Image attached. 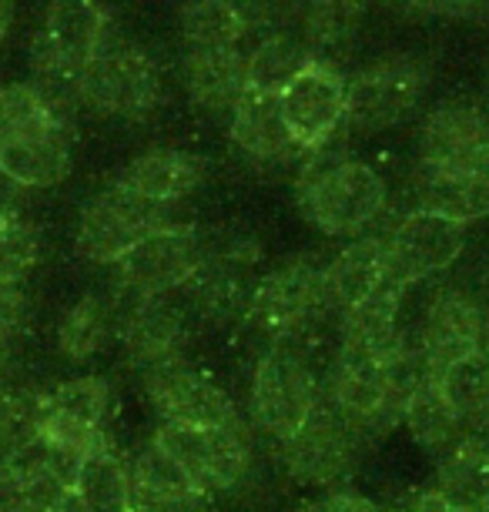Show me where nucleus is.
Wrapping results in <instances>:
<instances>
[{"instance_id":"f257e3e1","label":"nucleus","mask_w":489,"mask_h":512,"mask_svg":"<svg viewBox=\"0 0 489 512\" xmlns=\"http://www.w3.org/2000/svg\"><path fill=\"white\" fill-rule=\"evenodd\" d=\"M299 211L332 238H362L386 211L389 188L372 164L315 151L295 181Z\"/></svg>"},{"instance_id":"f03ea898","label":"nucleus","mask_w":489,"mask_h":512,"mask_svg":"<svg viewBox=\"0 0 489 512\" xmlns=\"http://www.w3.org/2000/svg\"><path fill=\"white\" fill-rule=\"evenodd\" d=\"M111 34V14L84 0H61L44 11L31 41L34 88L61 108L64 98H78L84 67L94 61Z\"/></svg>"},{"instance_id":"7ed1b4c3","label":"nucleus","mask_w":489,"mask_h":512,"mask_svg":"<svg viewBox=\"0 0 489 512\" xmlns=\"http://www.w3.org/2000/svg\"><path fill=\"white\" fill-rule=\"evenodd\" d=\"M78 101L101 118H145L161 101V71L155 57L141 44L111 31L94 61L84 67Z\"/></svg>"},{"instance_id":"20e7f679","label":"nucleus","mask_w":489,"mask_h":512,"mask_svg":"<svg viewBox=\"0 0 489 512\" xmlns=\"http://www.w3.org/2000/svg\"><path fill=\"white\" fill-rule=\"evenodd\" d=\"M322 402V385L295 345H275L258 359L248 405L255 425L278 446L299 436L305 422L322 409Z\"/></svg>"},{"instance_id":"39448f33","label":"nucleus","mask_w":489,"mask_h":512,"mask_svg":"<svg viewBox=\"0 0 489 512\" xmlns=\"http://www.w3.org/2000/svg\"><path fill=\"white\" fill-rule=\"evenodd\" d=\"M322 315H329L325 265L309 255H295L252 285L242 318L258 335L285 345L289 338H299L305 328H312Z\"/></svg>"},{"instance_id":"423d86ee","label":"nucleus","mask_w":489,"mask_h":512,"mask_svg":"<svg viewBox=\"0 0 489 512\" xmlns=\"http://www.w3.org/2000/svg\"><path fill=\"white\" fill-rule=\"evenodd\" d=\"M212 258V238L195 225H175L155 231L114 265L118 288L131 295V302L145 298H165L185 288L201 275V268Z\"/></svg>"},{"instance_id":"0eeeda50","label":"nucleus","mask_w":489,"mask_h":512,"mask_svg":"<svg viewBox=\"0 0 489 512\" xmlns=\"http://www.w3.org/2000/svg\"><path fill=\"white\" fill-rule=\"evenodd\" d=\"M155 442L178 462L181 472L195 482L208 499L238 489L252 472V439L245 422L218 425V429H188V425H161Z\"/></svg>"},{"instance_id":"6e6552de","label":"nucleus","mask_w":489,"mask_h":512,"mask_svg":"<svg viewBox=\"0 0 489 512\" xmlns=\"http://www.w3.org/2000/svg\"><path fill=\"white\" fill-rule=\"evenodd\" d=\"M165 211L168 208L151 205V201L131 195L128 188L111 185L98 191V195L84 205L74 248L94 265H118L121 258H128L148 235L175 225Z\"/></svg>"},{"instance_id":"1a4fd4ad","label":"nucleus","mask_w":489,"mask_h":512,"mask_svg":"<svg viewBox=\"0 0 489 512\" xmlns=\"http://www.w3.org/2000/svg\"><path fill=\"white\" fill-rule=\"evenodd\" d=\"M429 88L426 67L412 57H382L349 77L345 124L356 131H389L419 108Z\"/></svg>"},{"instance_id":"9d476101","label":"nucleus","mask_w":489,"mask_h":512,"mask_svg":"<svg viewBox=\"0 0 489 512\" xmlns=\"http://www.w3.org/2000/svg\"><path fill=\"white\" fill-rule=\"evenodd\" d=\"M145 395L161 425H188V429H218V425H238L232 395L218 385L212 375L188 359L161 365L141 375Z\"/></svg>"},{"instance_id":"9b49d317","label":"nucleus","mask_w":489,"mask_h":512,"mask_svg":"<svg viewBox=\"0 0 489 512\" xmlns=\"http://www.w3.org/2000/svg\"><path fill=\"white\" fill-rule=\"evenodd\" d=\"M362 446L366 439L339 412L329 409V402H322V409L305 422L299 436L282 446V462L299 486L332 492V486L352 476Z\"/></svg>"},{"instance_id":"f8f14e48","label":"nucleus","mask_w":489,"mask_h":512,"mask_svg":"<svg viewBox=\"0 0 489 512\" xmlns=\"http://www.w3.org/2000/svg\"><path fill=\"white\" fill-rule=\"evenodd\" d=\"M416 345L433 372L489 355V308L463 288H443L429 298Z\"/></svg>"},{"instance_id":"ddd939ff","label":"nucleus","mask_w":489,"mask_h":512,"mask_svg":"<svg viewBox=\"0 0 489 512\" xmlns=\"http://www.w3.org/2000/svg\"><path fill=\"white\" fill-rule=\"evenodd\" d=\"M345 91L349 81L339 67L319 57L295 74V81L278 94L295 148L315 154L332 141V134L345 124Z\"/></svg>"},{"instance_id":"4468645a","label":"nucleus","mask_w":489,"mask_h":512,"mask_svg":"<svg viewBox=\"0 0 489 512\" xmlns=\"http://www.w3.org/2000/svg\"><path fill=\"white\" fill-rule=\"evenodd\" d=\"M386 248L396 282L409 288L446 272L463 255L466 228L443 215H433V211L412 208L386 235Z\"/></svg>"},{"instance_id":"2eb2a0df","label":"nucleus","mask_w":489,"mask_h":512,"mask_svg":"<svg viewBox=\"0 0 489 512\" xmlns=\"http://www.w3.org/2000/svg\"><path fill=\"white\" fill-rule=\"evenodd\" d=\"M118 335L128 362L141 375L161 369V365L181 362L188 359V342H191L188 308L175 295L131 302L128 312L121 315Z\"/></svg>"},{"instance_id":"dca6fc26","label":"nucleus","mask_w":489,"mask_h":512,"mask_svg":"<svg viewBox=\"0 0 489 512\" xmlns=\"http://www.w3.org/2000/svg\"><path fill=\"white\" fill-rule=\"evenodd\" d=\"M392 285L399 282L389 265L386 238L362 235L352 245H345L332 262H325V305L339 318L356 312L359 305L372 302Z\"/></svg>"},{"instance_id":"f3484780","label":"nucleus","mask_w":489,"mask_h":512,"mask_svg":"<svg viewBox=\"0 0 489 512\" xmlns=\"http://www.w3.org/2000/svg\"><path fill=\"white\" fill-rule=\"evenodd\" d=\"M181 84L188 98L212 118H232L248 94V51L242 47H185Z\"/></svg>"},{"instance_id":"a211bd4d","label":"nucleus","mask_w":489,"mask_h":512,"mask_svg":"<svg viewBox=\"0 0 489 512\" xmlns=\"http://www.w3.org/2000/svg\"><path fill=\"white\" fill-rule=\"evenodd\" d=\"M128 476L131 512H208L212 506V499L198 492L195 482L155 439L128 456Z\"/></svg>"},{"instance_id":"6ab92c4d","label":"nucleus","mask_w":489,"mask_h":512,"mask_svg":"<svg viewBox=\"0 0 489 512\" xmlns=\"http://www.w3.org/2000/svg\"><path fill=\"white\" fill-rule=\"evenodd\" d=\"M208 164L205 158L181 148H151L128 161V168L121 171L118 185L128 188L131 195L151 201V205L171 208L178 201L191 198L205 185Z\"/></svg>"},{"instance_id":"aec40b11","label":"nucleus","mask_w":489,"mask_h":512,"mask_svg":"<svg viewBox=\"0 0 489 512\" xmlns=\"http://www.w3.org/2000/svg\"><path fill=\"white\" fill-rule=\"evenodd\" d=\"M489 138V111L476 101L453 98L436 104L419 124V164L456 168Z\"/></svg>"},{"instance_id":"412c9836","label":"nucleus","mask_w":489,"mask_h":512,"mask_svg":"<svg viewBox=\"0 0 489 512\" xmlns=\"http://www.w3.org/2000/svg\"><path fill=\"white\" fill-rule=\"evenodd\" d=\"M412 191H416L419 211H433L463 228L489 218V188L463 168L419 164Z\"/></svg>"},{"instance_id":"4be33fe9","label":"nucleus","mask_w":489,"mask_h":512,"mask_svg":"<svg viewBox=\"0 0 489 512\" xmlns=\"http://www.w3.org/2000/svg\"><path fill=\"white\" fill-rule=\"evenodd\" d=\"M228 134H232L235 148L255 161H285L299 151L289 124H285L278 94L248 91L228 118Z\"/></svg>"},{"instance_id":"5701e85b","label":"nucleus","mask_w":489,"mask_h":512,"mask_svg":"<svg viewBox=\"0 0 489 512\" xmlns=\"http://www.w3.org/2000/svg\"><path fill=\"white\" fill-rule=\"evenodd\" d=\"M71 168V131L67 124L37 138L0 148V175L17 188H51Z\"/></svg>"},{"instance_id":"b1692460","label":"nucleus","mask_w":489,"mask_h":512,"mask_svg":"<svg viewBox=\"0 0 489 512\" xmlns=\"http://www.w3.org/2000/svg\"><path fill=\"white\" fill-rule=\"evenodd\" d=\"M121 332V315L114 298L88 292L81 295L57 322V349L67 362H88L108 349V342Z\"/></svg>"},{"instance_id":"393cba45","label":"nucleus","mask_w":489,"mask_h":512,"mask_svg":"<svg viewBox=\"0 0 489 512\" xmlns=\"http://www.w3.org/2000/svg\"><path fill=\"white\" fill-rule=\"evenodd\" d=\"M436 489L459 506L489 512V439L463 436L453 449L439 456Z\"/></svg>"},{"instance_id":"a878e982","label":"nucleus","mask_w":489,"mask_h":512,"mask_svg":"<svg viewBox=\"0 0 489 512\" xmlns=\"http://www.w3.org/2000/svg\"><path fill=\"white\" fill-rule=\"evenodd\" d=\"M315 54L292 31H268L248 51V91L282 94Z\"/></svg>"},{"instance_id":"bb28decb","label":"nucleus","mask_w":489,"mask_h":512,"mask_svg":"<svg viewBox=\"0 0 489 512\" xmlns=\"http://www.w3.org/2000/svg\"><path fill=\"white\" fill-rule=\"evenodd\" d=\"M74 499L84 512H131L128 459H121L114 446L91 452L78 466Z\"/></svg>"},{"instance_id":"cd10ccee","label":"nucleus","mask_w":489,"mask_h":512,"mask_svg":"<svg viewBox=\"0 0 489 512\" xmlns=\"http://www.w3.org/2000/svg\"><path fill=\"white\" fill-rule=\"evenodd\" d=\"M402 425L409 429V436L419 442L423 449H433V452H449L456 446L459 439L466 436L463 422L456 419L453 409L446 405L443 392L436 385V375L429 372L423 382L412 389L409 402H406V412H402Z\"/></svg>"},{"instance_id":"c85d7f7f","label":"nucleus","mask_w":489,"mask_h":512,"mask_svg":"<svg viewBox=\"0 0 489 512\" xmlns=\"http://www.w3.org/2000/svg\"><path fill=\"white\" fill-rule=\"evenodd\" d=\"M64 111L44 98L34 84L14 81L0 88V148L27 138H37L44 131L61 128Z\"/></svg>"},{"instance_id":"c756f323","label":"nucleus","mask_w":489,"mask_h":512,"mask_svg":"<svg viewBox=\"0 0 489 512\" xmlns=\"http://www.w3.org/2000/svg\"><path fill=\"white\" fill-rule=\"evenodd\" d=\"M433 375L463 429H489V355L446 365Z\"/></svg>"},{"instance_id":"7c9ffc66","label":"nucleus","mask_w":489,"mask_h":512,"mask_svg":"<svg viewBox=\"0 0 489 512\" xmlns=\"http://www.w3.org/2000/svg\"><path fill=\"white\" fill-rule=\"evenodd\" d=\"M178 27L185 37V47H242L252 34V11L235 4H185L178 11Z\"/></svg>"},{"instance_id":"2f4dec72","label":"nucleus","mask_w":489,"mask_h":512,"mask_svg":"<svg viewBox=\"0 0 489 512\" xmlns=\"http://www.w3.org/2000/svg\"><path fill=\"white\" fill-rule=\"evenodd\" d=\"M47 409L67 415V419L88 425L94 432H104L108 436L111 425V409H114V395L108 379L101 375H78V379H67L57 389L44 392Z\"/></svg>"},{"instance_id":"473e14b6","label":"nucleus","mask_w":489,"mask_h":512,"mask_svg":"<svg viewBox=\"0 0 489 512\" xmlns=\"http://www.w3.org/2000/svg\"><path fill=\"white\" fill-rule=\"evenodd\" d=\"M362 14H366V11H362L359 4H312V7H305V11H302L299 37L315 57H322L319 51L339 47L359 31Z\"/></svg>"},{"instance_id":"72a5a7b5","label":"nucleus","mask_w":489,"mask_h":512,"mask_svg":"<svg viewBox=\"0 0 489 512\" xmlns=\"http://www.w3.org/2000/svg\"><path fill=\"white\" fill-rule=\"evenodd\" d=\"M41 258V231L24 215L0 225V285H21Z\"/></svg>"},{"instance_id":"f704fd0d","label":"nucleus","mask_w":489,"mask_h":512,"mask_svg":"<svg viewBox=\"0 0 489 512\" xmlns=\"http://www.w3.org/2000/svg\"><path fill=\"white\" fill-rule=\"evenodd\" d=\"M31 322V295L24 285H0V345H11Z\"/></svg>"},{"instance_id":"c9c22d12","label":"nucleus","mask_w":489,"mask_h":512,"mask_svg":"<svg viewBox=\"0 0 489 512\" xmlns=\"http://www.w3.org/2000/svg\"><path fill=\"white\" fill-rule=\"evenodd\" d=\"M302 512H386L382 506H376L369 496L362 492H352V489H332L319 496L315 502H309Z\"/></svg>"},{"instance_id":"e433bc0d","label":"nucleus","mask_w":489,"mask_h":512,"mask_svg":"<svg viewBox=\"0 0 489 512\" xmlns=\"http://www.w3.org/2000/svg\"><path fill=\"white\" fill-rule=\"evenodd\" d=\"M402 512H473V509L459 506V502H453L449 496H443L439 489H429V492H419V496L412 499Z\"/></svg>"},{"instance_id":"4c0bfd02","label":"nucleus","mask_w":489,"mask_h":512,"mask_svg":"<svg viewBox=\"0 0 489 512\" xmlns=\"http://www.w3.org/2000/svg\"><path fill=\"white\" fill-rule=\"evenodd\" d=\"M21 188L17 185H11L4 175H0V225H7L11 218H17V215H24L21 211Z\"/></svg>"},{"instance_id":"58836bf2","label":"nucleus","mask_w":489,"mask_h":512,"mask_svg":"<svg viewBox=\"0 0 489 512\" xmlns=\"http://www.w3.org/2000/svg\"><path fill=\"white\" fill-rule=\"evenodd\" d=\"M456 168H463V171H469L473 178H479L483 185L489 188V138L479 144V148L469 154V158L463 161V164H456Z\"/></svg>"},{"instance_id":"ea45409f","label":"nucleus","mask_w":489,"mask_h":512,"mask_svg":"<svg viewBox=\"0 0 489 512\" xmlns=\"http://www.w3.org/2000/svg\"><path fill=\"white\" fill-rule=\"evenodd\" d=\"M11 27H14V7L0 0V47H4L7 34H11Z\"/></svg>"}]
</instances>
